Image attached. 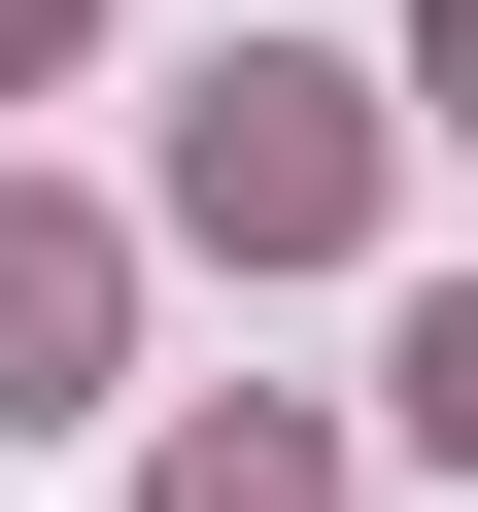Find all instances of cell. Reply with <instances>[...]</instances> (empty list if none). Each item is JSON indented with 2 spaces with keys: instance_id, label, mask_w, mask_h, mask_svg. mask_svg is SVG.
I'll list each match as a JSON object with an SVG mask.
<instances>
[{
  "instance_id": "cell-2",
  "label": "cell",
  "mask_w": 478,
  "mask_h": 512,
  "mask_svg": "<svg viewBox=\"0 0 478 512\" xmlns=\"http://www.w3.org/2000/svg\"><path fill=\"white\" fill-rule=\"evenodd\" d=\"M171 512H308V444H274V410H239V444H171Z\"/></svg>"
},
{
  "instance_id": "cell-3",
  "label": "cell",
  "mask_w": 478,
  "mask_h": 512,
  "mask_svg": "<svg viewBox=\"0 0 478 512\" xmlns=\"http://www.w3.org/2000/svg\"><path fill=\"white\" fill-rule=\"evenodd\" d=\"M410 410H444V444H478V308H410Z\"/></svg>"
},
{
  "instance_id": "cell-4",
  "label": "cell",
  "mask_w": 478,
  "mask_h": 512,
  "mask_svg": "<svg viewBox=\"0 0 478 512\" xmlns=\"http://www.w3.org/2000/svg\"><path fill=\"white\" fill-rule=\"evenodd\" d=\"M35 35H69V0H0V69H35Z\"/></svg>"
},
{
  "instance_id": "cell-1",
  "label": "cell",
  "mask_w": 478,
  "mask_h": 512,
  "mask_svg": "<svg viewBox=\"0 0 478 512\" xmlns=\"http://www.w3.org/2000/svg\"><path fill=\"white\" fill-rule=\"evenodd\" d=\"M171 205H205V239H342V69H205Z\"/></svg>"
}]
</instances>
